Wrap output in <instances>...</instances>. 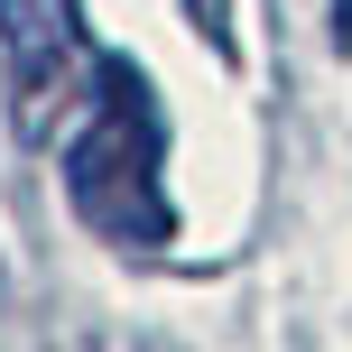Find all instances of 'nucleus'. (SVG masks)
Returning <instances> with one entry per match:
<instances>
[{
	"label": "nucleus",
	"instance_id": "f257e3e1",
	"mask_svg": "<svg viewBox=\"0 0 352 352\" xmlns=\"http://www.w3.org/2000/svg\"><path fill=\"white\" fill-rule=\"evenodd\" d=\"M56 167H65V204L84 213L102 241L121 250H158L176 241V204H167V111L148 93V74L111 65L102 93L74 111V130L56 140Z\"/></svg>",
	"mask_w": 352,
	"mask_h": 352
},
{
	"label": "nucleus",
	"instance_id": "f03ea898",
	"mask_svg": "<svg viewBox=\"0 0 352 352\" xmlns=\"http://www.w3.org/2000/svg\"><path fill=\"white\" fill-rule=\"evenodd\" d=\"M111 65L121 47L84 28V0H0V74H10V121L28 148L65 140Z\"/></svg>",
	"mask_w": 352,
	"mask_h": 352
},
{
	"label": "nucleus",
	"instance_id": "7ed1b4c3",
	"mask_svg": "<svg viewBox=\"0 0 352 352\" xmlns=\"http://www.w3.org/2000/svg\"><path fill=\"white\" fill-rule=\"evenodd\" d=\"M334 47L352 56V0H334Z\"/></svg>",
	"mask_w": 352,
	"mask_h": 352
}]
</instances>
